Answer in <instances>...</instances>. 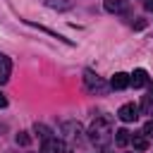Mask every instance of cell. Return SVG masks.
<instances>
[{"instance_id":"15","label":"cell","mask_w":153,"mask_h":153,"mask_svg":"<svg viewBox=\"0 0 153 153\" xmlns=\"http://www.w3.org/2000/svg\"><path fill=\"white\" fill-rule=\"evenodd\" d=\"M31 139H29V134L26 131H22V134H17V143H22V146H26Z\"/></svg>"},{"instance_id":"3","label":"cell","mask_w":153,"mask_h":153,"mask_svg":"<svg viewBox=\"0 0 153 153\" xmlns=\"http://www.w3.org/2000/svg\"><path fill=\"white\" fill-rule=\"evenodd\" d=\"M41 153H67V143L62 139H57V136H50V139L43 141Z\"/></svg>"},{"instance_id":"8","label":"cell","mask_w":153,"mask_h":153,"mask_svg":"<svg viewBox=\"0 0 153 153\" xmlns=\"http://www.w3.org/2000/svg\"><path fill=\"white\" fill-rule=\"evenodd\" d=\"M112 139H115V146H120V148H124V146L129 143V139H131V134H129L127 129H117V131H112Z\"/></svg>"},{"instance_id":"2","label":"cell","mask_w":153,"mask_h":153,"mask_svg":"<svg viewBox=\"0 0 153 153\" xmlns=\"http://www.w3.org/2000/svg\"><path fill=\"white\" fill-rule=\"evenodd\" d=\"M139 112H141V108H139L136 103H124V105H120L117 117H120L122 122H136V120H139Z\"/></svg>"},{"instance_id":"4","label":"cell","mask_w":153,"mask_h":153,"mask_svg":"<svg viewBox=\"0 0 153 153\" xmlns=\"http://www.w3.org/2000/svg\"><path fill=\"white\" fill-rule=\"evenodd\" d=\"M146 84H148V72H146L143 67H136V69L129 74V86L141 88V86H146Z\"/></svg>"},{"instance_id":"18","label":"cell","mask_w":153,"mask_h":153,"mask_svg":"<svg viewBox=\"0 0 153 153\" xmlns=\"http://www.w3.org/2000/svg\"><path fill=\"white\" fill-rule=\"evenodd\" d=\"M5 129H7V127H5V124H0V134H2V131H5Z\"/></svg>"},{"instance_id":"16","label":"cell","mask_w":153,"mask_h":153,"mask_svg":"<svg viewBox=\"0 0 153 153\" xmlns=\"http://www.w3.org/2000/svg\"><path fill=\"white\" fill-rule=\"evenodd\" d=\"M0 108H7V98H5L2 91H0Z\"/></svg>"},{"instance_id":"13","label":"cell","mask_w":153,"mask_h":153,"mask_svg":"<svg viewBox=\"0 0 153 153\" xmlns=\"http://www.w3.org/2000/svg\"><path fill=\"white\" fill-rule=\"evenodd\" d=\"M48 7H57V10H69L72 7V0H45Z\"/></svg>"},{"instance_id":"1","label":"cell","mask_w":153,"mask_h":153,"mask_svg":"<svg viewBox=\"0 0 153 153\" xmlns=\"http://www.w3.org/2000/svg\"><path fill=\"white\" fill-rule=\"evenodd\" d=\"M88 139H91L96 146H108L110 139H112V120L105 117V115L96 117V120L91 122V127H88Z\"/></svg>"},{"instance_id":"6","label":"cell","mask_w":153,"mask_h":153,"mask_svg":"<svg viewBox=\"0 0 153 153\" xmlns=\"http://www.w3.org/2000/svg\"><path fill=\"white\" fill-rule=\"evenodd\" d=\"M110 86H112L115 91L127 88V86H129V74H127V72H115V76L110 79Z\"/></svg>"},{"instance_id":"14","label":"cell","mask_w":153,"mask_h":153,"mask_svg":"<svg viewBox=\"0 0 153 153\" xmlns=\"http://www.w3.org/2000/svg\"><path fill=\"white\" fill-rule=\"evenodd\" d=\"M141 134H143V136H146V139H148V141H151V139H153V120H151V122H146V124H143V129H141Z\"/></svg>"},{"instance_id":"12","label":"cell","mask_w":153,"mask_h":153,"mask_svg":"<svg viewBox=\"0 0 153 153\" xmlns=\"http://www.w3.org/2000/svg\"><path fill=\"white\" fill-rule=\"evenodd\" d=\"M33 131H36V134H38L43 141H45V139H50V134H53V131H50L45 124H41V122H36V124H33Z\"/></svg>"},{"instance_id":"9","label":"cell","mask_w":153,"mask_h":153,"mask_svg":"<svg viewBox=\"0 0 153 153\" xmlns=\"http://www.w3.org/2000/svg\"><path fill=\"white\" fill-rule=\"evenodd\" d=\"M129 143H131V146H134V151H139V153L148 148V139H146L141 131H139V134H134V136L129 139Z\"/></svg>"},{"instance_id":"11","label":"cell","mask_w":153,"mask_h":153,"mask_svg":"<svg viewBox=\"0 0 153 153\" xmlns=\"http://www.w3.org/2000/svg\"><path fill=\"white\" fill-rule=\"evenodd\" d=\"M141 110H143L146 115H153V86H151V91L143 96V100H141Z\"/></svg>"},{"instance_id":"7","label":"cell","mask_w":153,"mask_h":153,"mask_svg":"<svg viewBox=\"0 0 153 153\" xmlns=\"http://www.w3.org/2000/svg\"><path fill=\"white\" fill-rule=\"evenodd\" d=\"M105 10L112 12V14L127 12V0H105Z\"/></svg>"},{"instance_id":"5","label":"cell","mask_w":153,"mask_h":153,"mask_svg":"<svg viewBox=\"0 0 153 153\" xmlns=\"http://www.w3.org/2000/svg\"><path fill=\"white\" fill-rule=\"evenodd\" d=\"M10 74H12V60L5 53H0V84H7Z\"/></svg>"},{"instance_id":"17","label":"cell","mask_w":153,"mask_h":153,"mask_svg":"<svg viewBox=\"0 0 153 153\" xmlns=\"http://www.w3.org/2000/svg\"><path fill=\"white\" fill-rule=\"evenodd\" d=\"M143 7L146 10H153V0H143Z\"/></svg>"},{"instance_id":"10","label":"cell","mask_w":153,"mask_h":153,"mask_svg":"<svg viewBox=\"0 0 153 153\" xmlns=\"http://www.w3.org/2000/svg\"><path fill=\"white\" fill-rule=\"evenodd\" d=\"M84 81H86V86H88L91 91H96V88H103V79H100L98 74H93V72H86Z\"/></svg>"}]
</instances>
